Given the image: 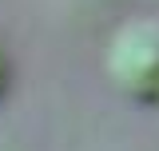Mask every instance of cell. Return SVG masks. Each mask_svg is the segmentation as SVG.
I'll return each mask as SVG.
<instances>
[{"label":"cell","instance_id":"7a4b0ae2","mask_svg":"<svg viewBox=\"0 0 159 151\" xmlns=\"http://www.w3.org/2000/svg\"><path fill=\"white\" fill-rule=\"evenodd\" d=\"M0 92H4V56H0Z\"/></svg>","mask_w":159,"mask_h":151},{"label":"cell","instance_id":"6da1fadb","mask_svg":"<svg viewBox=\"0 0 159 151\" xmlns=\"http://www.w3.org/2000/svg\"><path fill=\"white\" fill-rule=\"evenodd\" d=\"M107 72L123 95L139 103H159V28L127 24L107 48Z\"/></svg>","mask_w":159,"mask_h":151}]
</instances>
